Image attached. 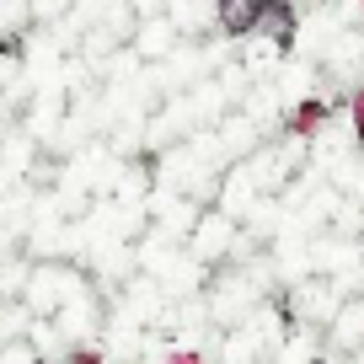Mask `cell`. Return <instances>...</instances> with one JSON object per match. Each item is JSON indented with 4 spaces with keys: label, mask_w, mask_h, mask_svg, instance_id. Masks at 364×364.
Returning <instances> with one entry per match:
<instances>
[{
    "label": "cell",
    "mask_w": 364,
    "mask_h": 364,
    "mask_svg": "<svg viewBox=\"0 0 364 364\" xmlns=\"http://www.w3.org/2000/svg\"><path fill=\"white\" fill-rule=\"evenodd\" d=\"M257 6L262 0H220V27H225V33H252Z\"/></svg>",
    "instance_id": "obj_2"
},
{
    "label": "cell",
    "mask_w": 364,
    "mask_h": 364,
    "mask_svg": "<svg viewBox=\"0 0 364 364\" xmlns=\"http://www.w3.org/2000/svg\"><path fill=\"white\" fill-rule=\"evenodd\" d=\"M338 343H348V348H364V295L353 300V306L338 311Z\"/></svg>",
    "instance_id": "obj_3"
},
{
    "label": "cell",
    "mask_w": 364,
    "mask_h": 364,
    "mask_svg": "<svg viewBox=\"0 0 364 364\" xmlns=\"http://www.w3.org/2000/svg\"><path fill=\"white\" fill-rule=\"evenodd\" d=\"M252 33L268 38V43H289V38H295V11H289L284 0H262V6H257V22H252Z\"/></svg>",
    "instance_id": "obj_1"
},
{
    "label": "cell",
    "mask_w": 364,
    "mask_h": 364,
    "mask_svg": "<svg viewBox=\"0 0 364 364\" xmlns=\"http://www.w3.org/2000/svg\"><path fill=\"white\" fill-rule=\"evenodd\" d=\"M215 6H220V0H215Z\"/></svg>",
    "instance_id": "obj_4"
}]
</instances>
